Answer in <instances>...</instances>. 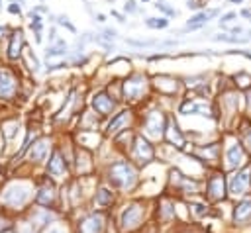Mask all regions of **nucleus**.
<instances>
[{
  "label": "nucleus",
  "instance_id": "f257e3e1",
  "mask_svg": "<svg viewBox=\"0 0 251 233\" xmlns=\"http://www.w3.org/2000/svg\"><path fill=\"white\" fill-rule=\"evenodd\" d=\"M108 182L116 190H134L137 184V171L128 161H116L108 169Z\"/></svg>",
  "mask_w": 251,
  "mask_h": 233
},
{
  "label": "nucleus",
  "instance_id": "f03ea898",
  "mask_svg": "<svg viewBox=\"0 0 251 233\" xmlns=\"http://www.w3.org/2000/svg\"><path fill=\"white\" fill-rule=\"evenodd\" d=\"M224 173H235L247 165H251L249 161V151L245 149L241 139H232L226 149H224Z\"/></svg>",
  "mask_w": 251,
  "mask_h": 233
},
{
  "label": "nucleus",
  "instance_id": "7ed1b4c3",
  "mask_svg": "<svg viewBox=\"0 0 251 233\" xmlns=\"http://www.w3.org/2000/svg\"><path fill=\"white\" fill-rule=\"evenodd\" d=\"M204 198L208 204H220L230 200L228 196V177L224 171H212L204 180Z\"/></svg>",
  "mask_w": 251,
  "mask_h": 233
},
{
  "label": "nucleus",
  "instance_id": "20e7f679",
  "mask_svg": "<svg viewBox=\"0 0 251 233\" xmlns=\"http://www.w3.org/2000/svg\"><path fill=\"white\" fill-rule=\"evenodd\" d=\"M230 227H232V231H237V233L251 229V194L232 202Z\"/></svg>",
  "mask_w": 251,
  "mask_h": 233
},
{
  "label": "nucleus",
  "instance_id": "39448f33",
  "mask_svg": "<svg viewBox=\"0 0 251 233\" xmlns=\"http://www.w3.org/2000/svg\"><path fill=\"white\" fill-rule=\"evenodd\" d=\"M145 212H147V208L141 202H130L128 206H124V210L120 214V223H118L120 231L122 233L137 231L145 221Z\"/></svg>",
  "mask_w": 251,
  "mask_h": 233
},
{
  "label": "nucleus",
  "instance_id": "423d86ee",
  "mask_svg": "<svg viewBox=\"0 0 251 233\" xmlns=\"http://www.w3.org/2000/svg\"><path fill=\"white\" fill-rule=\"evenodd\" d=\"M249 190H251V165H247L228 177V196L232 202L251 194Z\"/></svg>",
  "mask_w": 251,
  "mask_h": 233
},
{
  "label": "nucleus",
  "instance_id": "0eeeda50",
  "mask_svg": "<svg viewBox=\"0 0 251 233\" xmlns=\"http://www.w3.org/2000/svg\"><path fill=\"white\" fill-rule=\"evenodd\" d=\"M169 180L173 184V190L177 194H181V196H194V194H200L202 192V180L196 179V177L183 175L179 169H173L171 171Z\"/></svg>",
  "mask_w": 251,
  "mask_h": 233
},
{
  "label": "nucleus",
  "instance_id": "6e6552de",
  "mask_svg": "<svg viewBox=\"0 0 251 233\" xmlns=\"http://www.w3.org/2000/svg\"><path fill=\"white\" fill-rule=\"evenodd\" d=\"M167 120L161 112H149L145 118H143V129L149 137H155V139H161L165 137V129H167Z\"/></svg>",
  "mask_w": 251,
  "mask_h": 233
},
{
  "label": "nucleus",
  "instance_id": "1a4fd4ad",
  "mask_svg": "<svg viewBox=\"0 0 251 233\" xmlns=\"http://www.w3.org/2000/svg\"><path fill=\"white\" fill-rule=\"evenodd\" d=\"M132 157L134 161L141 163V165H147L155 159V149L153 145L143 137V135H137L134 139V145H132Z\"/></svg>",
  "mask_w": 251,
  "mask_h": 233
},
{
  "label": "nucleus",
  "instance_id": "9d476101",
  "mask_svg": "<svg viewBox=\"0 0 251 233\" xmlns=\"http://www.w3.org/2000/svg\"><path fill=\"white\" fill-rule=\"evenodd\" d=\"M145 87H147V81L143 74H132L124 83V96L130 100H139L145 92Z\"/></svg>",
  "mask_w": 251,
  "mask_h": 233
},
{
  "label": "nucleus",
  "instance_id": "9b49d317",
  "mask_svg": "<svg viewBox=\"0 0 251 233\" xmlns=\"http://www.w3.org/2000/svg\"><path fill=\"white\" fill-rule=\"evenodd\" d=\"M28 198H30V190L24 184H14L4 192L2 202L10 208H22L28 202Z\"/></svg>",
  "mask_w": 251,
  "mask_h": 233
},
{
  "label": "nucleus",
  "instance_id": "f8f14e48",
  "mask_svg": "<svg viewBox=\"0 0 251 233\" xmlns=\"http://www.w3.org/2000/svg\"><path fill=\"white\" fill-rule=\"evenodd\" d=\"M104 227H106L104 215L100 212H93L80 219L78 233H104Z\"/></svg>",
  "mask_w": 251,
  "mask_h": 233
},
{
  "label": "nucleus",
  "instance_id": "ddd939ff",
  "mask_svg": "<svg viewBox=\"0 0 251 233\" xmlns=\"http://www.w3.org/2000/svg\"><path fill=\"white\" fill-rule=\"evenodd\" d=\"M157 215H159V221H163V223L175 221V219H177V204H175V200L165 198L163 202H159Z\"/></svg>",
  "mask_w": 251,
  "mask_h": 233
},
{
  "label": "nucleus",
  "instance_id": "4468645a",
  "mask_svg": "<svg viewBox=\"0 0 251 233\" xmlns=\"http://www.w3.org/2000/svg\"><path fill=\"white\" fill-rule=\"evenodd\" d=\"M165 139L169 141L173 147H177V149H183V147H185V135H183V131L179 129L177 122H173V120H169V122H167Z\"/></svg>",
  "mask_w": 251,
  "mask_h": 233
},
{
  "label": "nucleus",
  "instance_id": "2eb2a0df",
  "mask_svg": "<svg viewBox=\"0 0 251 233\" xmlns=\"http://www.w3.org/2000/svg\"><path fill=\"white\" fill-rule=\"evenodd\" d=\"M93 108H95L100 116H108V114L114 112L116 102H114L106 92H100V94H95V98H93Z\"/></svg>",
  "mask_w": 251,
  "mask_h": 233
},
{
  "label": "nucleus",
  "instance_id": "dca6fc26",
  "mask_svg": "<svg viewBox=\"0 0 251 233\" xmlns=\"http://www.w3.org/2000/svg\"><path fill=\"white\" fill-rule=\"evenodd\" d=\"M16 92V81L8 71H0V98H10Z\"/></svg>",
  "mask_w": 251,
  "mask_h": 233
},
{
  "label": "nucleus",
  "instance_id": "f3484780",
  "mask_svg": "<svg viewBox=\"0 0 251 233\" xmlns=\"http://www.w3.org/2000/svg\"><path fill=\"white\" fill-rule=\"evenodd\" d=\"M130 118H132V112L130 110H124V112H120V114H116L114 118H112V122L108 124V133L110 135H114V133H118V131H124V129H128V122H130Z\"/></svg>",
  "mask_w": 251,
  "mask_h": 233
},
{
  "label": "nucleus",
  "instance_id": "a211bd4d",
  "mask_svg": "<svg viewBox=\"0 0 251 233\" xmlns=\"http://www.w3.org/2000/svg\"><path fill=\"white\" fill-rule=\"evenodd\" d=\"M65 171H67V165H65V161L61 159V155L55 151V153L51 155L47 173H49L51 177H55V179H61V177H65Z\"/></svg>",
  "mask_w": 251,
  "mask_h": 233
},
{
  "label": "nucleus",
  "instance_id": "6ab92c4d",
  "mask_svg": "<svg viewBox=\"0 0 251 233\" xmlns=\"http://www.w3.org/2000/svg\"><path fill=\"white\" fill-rule=\"evenodd\" d=\"M47 151H49V139H38V141H36V145L32 147L30 157H32V161L39 163V161H43V159H45Z\"/></svg>",
  "mask_w": 251,
  "mask_h": 233
},
{
  "label": "nucleus",
  "instance_id": "aec40b11",
  "mask_svg": "<svg viewBox=\"0 0 251 233\" xmlns=\"http://www.w3.org/2000/svg\"><path fill=\"white\" fill-rule=\"evenodd\" d=\"M114 192L110 190V188H100V190H97V194H95V204L98 206V208H108V206H112L114 204Z\"/></svg>",
  "mask_w": 251,
  "mask_h": 233
},
{
  "label": "nucleus",
  "instance_id": "412c9836",
  "mask_svg": "<svg viewBox=\"0 0 251 233\" xmlns=\"http://www.w3.org/2000/svg\"><path fill=\"white\" fill-rule=\"evenodd\" d=\"M218 8H212V10H204V12H198V14H194L191 20H189V26H204L210 18H214V16H218Z\"/></svg>",
  "mask_w": 251,
  "mask_h": 233
},
{
  "label": "nucleus",
  "instance_id": "4be33fe9",
  "mask_svg": "<svg viewBox=\"0 0 251 233\" xmlns=\"http://www.w3.org/2000/svg\"><path fill=\"white\" fill-rule=\"evenodd\" d=\"M22 49V32H14L10 36V47H8V57L10 59H18Z\"/></svg>",
  "mask_w": 251,
  "mask_h": 233
},
{
  "label": "nucleus",
  "instance_id": "5701e85b",
  "mask_svg": "<svg viewBox=\"0 0 251 233\" xmlns=\"http://www.w3.org/2000/svg\"><path fill=\"white\" fill-rule=\"evenodd\" d=\"M36 200H38L39 204H43V206H49V204L53 202V190H51V188H41V190L36 194Z\"/></svg>",
  "mask_w": 251,
  "mask_h": 233
},
{
  "label": "nucleus",
  "instance_id": "b1692460",
  "mask_svg": "<svg viewBox=\"0 0 251 233\" xmlns=\"http://www.w3.org/2000/svg\"><path fill=\"white\" fill-rule=\"evenodd\" d=\"M145 26L147 28H153V30H163V28L169 26V20H167L165 16L163 18H147L145 20Z\"/></svg>",
  "mask_w": 251,
  "mask_h": 233
},
{
  "label": "nucleus",
  "instance_id": "393cba45",
  "mask_svg": "<svg viewBox=\"0 0 251 233\" xmlns=\"http://www.w3.org/2000/svg\"><path fill=\"white\" fill-rule=\"evenodd\" d=\"M49 221H53V215H51L49 212H36V214H34V223H38L39 227L47 225Z\"/></svg>",
  "mask_w": 251,
  "mask_h": 233
},
{
  "label": "nucleus",
  "instance_id": "a878e982",
  "mask_svg": "<svg viewBox=\"0 0 251 233\" xmlns=\"http://www.w3.org/2000/svg\"><path fill=\"white\" fill-rule=\"evenodd\" d=\"M235 85H237L239 89H247V87L251 85V76L245 74V72H237V74H235Z\"/></svg>",
  "mask_w": 251,
  "mask_h": 233
},
{
  "label": "nucleus",
  "instance_id": "bb28decb",
  "mask_svg": "<svg viewBox=\"0 0 251 233\" xmlns=\"http://www.w3.org/2000/svg\"><path fill=\"white\" fill-rule=\"evenodd\" d=\"M216 41H228V43H243L245 39H239V37H232L228 34H220V36H214Z\"/></svg>",
  "mask_w": 251,
  "mask_h": 233
},
{
  "label": "nucleus",
  "instance_id": "cd10ccee",
  "mask_svg": "<svg viewBox=\"0 0 251 233\" xmlns=\"http://www.w3.org/2000/svg\"><path fill=\"white\" fill-rule=\"evenodd\" d=\"M155 6H157V10H161V12H165L167 16H177V10H175V8H171V6H167L165 2H161V0H159V2H157Z\"/></svg>",
  "mask_w": 251,
  "mask_h": 233
},
{
  "label": "nucleus",
  "instance_id": "c85d7f7f",
  "mask_svg": "<svg viewBox=\"0 0 251 233\" xmlns=\"http://www.w3.org/2000/svg\"><path fill=\"white\" fill-rule=\"evenodd\" d=\"M18 129V122L16 120H12L10 124H4V133H6V137L10 139V137H14V131Z\"/></svg>",
  "mask_w": 251,
  "mask_h": 233
},
{
  "label": "nucleus",
  "instance_id": "c756f323",
  "mask_svg": "<svg viewBox=\"0 0 251 233\" xmlns=\"http://www.w3.org/2000/svg\"><path fill=\"white\" fill-rule=\"evenodd\" d=\"M32 30H34L36 34L41 32V18H39L38 14H34V12H32Z\"/></svg>",
  "mask_w": 251,
  "mask_h": 233
},
{
  "label": "nucleus",
  "instance_id": "7c9ffc66",
  "mask_svg": "<svg viewBox=\"0 0 251 233\" xmlns=\"http://www.w3.org/2000/svg\"><path fill=\"white\" fill-rule=\"evenodd\" d=\"M57 22H59L61 26H65V28H67L69 32H73V34L77 32V30H75V26H73V24L69 22V18H67V16H59V20H57Z\"/></svg>",
  "mask_w": 251,
  "mask_h": 233
},
{
  "label": "nucleus",
  "instance_id": "2f4dec72",
  "mask_svg": "<svg viewBox=\"0 0 251 233\" xmlns=\"http://www.w3.org/2000/svg\"><path fill=\"white\" fill-rule=\"evenodd\" d=\"M124 10H126L128 14H135V12H137V6H135V0H128V2L124 4Z\"/></svg>",
  "mask_w": 251,
  "mask_h": 233
},
{
  "label": "nucleus",
  "instance_id": "473e14b6",
  "mask_svg": "<svg viewBox=\"0 0 251 233\" xmlns=\"http://www.w3.org/2000/svg\"><path fill=\"white\" fill-rule=\"evenodd\" d=\"M237 18V12H228V14H224L222 18H220V26L222 24H228V22H232V20H235Z\"/></svg>",
  "mask_w": 251,
  "mask_h": 233
},
{
  "label": "nucleus",
  "instance_id": "72a5a7b5",
  "mask_svg": "<svg viewBox=\"0 0 251 233\" xmlns=\"http://www.w3.org/2000/svg\"><path fill=\"white\" fill-rule=\"evenodd\" d=\"M241 141H243L245 149H247V151H249V155H251V129H249V131L243 135V139H241Z\"/></svg>",
  "mask_w": 251,
  "mask_h": 233
},
{
  "label": "nucleus",
  "instance_id": "f704fd0d",
  "mask_svg": "<svg viewBox=\"0 0 251 233\" xmlns=\"http://www.w3.org/2000/svg\"><path fill=\"white\" fill-rule=\"evenodd\" d=\"M187 6H189L191 10H198L202 4H200V0H189V2H187Z\"/></svg>",
  "mask_w": 251,
  "mask_h": 233
},
{
  "label": "nucleus",
  "instance_id": "c9c22d12",
  "mask_svg": "<svg viewBox=\"0 0 251 233\" xmlns=\"http://www.w3.org/2000/svg\"><path fill=\"white\" fill-rule=\"evenodd\" d=\"M8 12H10V14H20L22 8H20L18 4H10V6H8Z\"/></svg>",
  "mask_w": 251,
  "mask_h": 233
},
{
  "label": "nucleus",
  "instance_id": "e433bc0d",
  "mask_svg": "<svg viewBox=\"0 0 251 233\" xmlns=\"http://www.w3.org/2000/svg\"><path fill=\"white\" fill-rule=\"evenodd\" d=\"M239 14H241L243 18H247V20H251V10H241Z\"/></svg>",
  "mask_w": 251,
  "mask_h": 233
},
{
  "label": "nucleus",
  "instance_id": "4c0bfd02",
  "mask_svg": "<svg viewBox=\"0 0 251 233\" xmlns=\"http://www.w3.org/2000/svg\"><path fill=\"white\" fill-rule=\"evenodd\" d=\"M112 16H116V18H118V20H120V22H124V16H122V14H118V12H116V10H112Z\"/></svg>",
  "mask_w": 251,
  "mask_h": 233
},
{
  "label": "nucleus",
  "instance_id": "58836bf2",
  "mask_svg": "<svg viewBox=\"0 0 251 233\" xmlns=\"http://www.w3.org/2000/svg\"><path fill=\"white\" fill-rule=\"evenodd\" d=\"M247 108L251 110V90H247Z\"/></svg>",
  "mask_w": 251,
  "mask_h": 233
},
{
  "label": "nucleus",
  "instance_id": "ea45409f",
  "mask_svg": "<svg viewBox=\"0 0 251 233\" xmlns=\"http://www.w3.org/2000/svg\"><path fill=\"white\" fill-rule=\"evenodd\" d=\"M97 20H98V22H106V16H104V14H97Z\"/></svg>",
  "mask_w": 251,
  "mask_h": 233
},
{
  "label": "nucleus",
  "instance_id": "a19ab883",
  "mask_svg": "<svg viewBox=\"0 0 251 233\" xmlns=\"http://www.w3.org/2000/svg\"><path fill=\"white\" fill-rule=\"evenodd\" d=\"M49 233H63L61 229H57V227H53V229H49Z\"/></svg>",
  "mask_w": 251,
  "mask_h": 233
},
{
  "label": "nucleus",
  "instance_id": "79ce46f5",
  "mask_svg": "<svg viewBox=\"0 0 251 233\" xmlns=\"http://www.w3.org/2000/svg\"><path fill=\"white\" fill-rule=\"evenodd\" d=\"M4 34H6V28H0V37H4Z\"/></svg>",
  "mask_w": 251,
  "mask_h": 233
},
{
  "label": "nucleus",
  "instance_id": "37998d69",
  "mask_svg": "<svg viewBox=\"0 0 251 233\" xmlns=\"http://www.w3.org/2000/svg\"><path fill=\"white\" fill-rule=\"evenodd\" d=\"M230 2H233V4H241L243 0H230Z\"/></svg>",
  "mask_w": 251,
  "mask_h": 233
},
{
  "label": "nucleus",
  "instance_id": "c03bdc74",
  "mask_svg": "<svg viewBox=\"0 0 251 233\" xmlns=\"http://www.w3.org/2000/svg\"><path fill=\"white\" fill-rule=\"evenodd\" d=\"M141 2H147V0H141Z\"/></svg>",
  "mask_w": 251,
  "mask_h": 233
},
{
  "label": "nucleus",
  "instance_id": "a18cd8bd",
  "mask_svg": "<svg viewBox=\"0 0 251 233\" xmlns=\"http://www.w3.org/2000/svg\"><path fill=\"white\" fill-rule=\"evenodd\" d=\"M6 233H10V231H6Z\"/></svg>",
  "mask_w": 251,
  "mask_h": 233
},
{
  "label": "nucleus",
  "instance_id": "49530a36",
  "mask_svg": "<svg viewBox=\"0 0 251 233\" xmlns=\"http://www.w3.org/2000/svg\"><path fill=\"white\" fill-rule=\"evenodd\" d=\"M0 2H2V0H0Z\"/></svg>",
  "mask_w": 251,
  "mask_h": 233
},
{
  "label": "nucleus",
  "instance_id": "de8ad7c7",
  "mask_svg": "<svg viewBox=\"0 0 251 233\" xmlns=\"http://www.w3.org/2000/svg\"><path fill=\"white\" fill-rule=\"evenodd\" d=\"M200 2H202V0H200Z\"/></svg>",
  "mask_w": 251,
  "mask_h": 233
}]
</instances>
